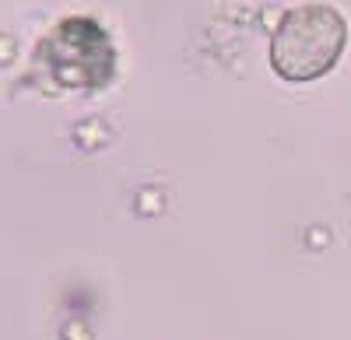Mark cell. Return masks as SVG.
<instances>
[{
	"label": "cell",
	"mask_w": 351,
	"mask_h": 340,
	"mask_svg": "<svg viewBox=\"0 0 351 340\" xmlns=\"http://www.w3.org/2000/svg\"><path fill=\"white\" fill-rule=\"evenodd\" d=\"M344 46L348 18L327 0H309L281 14L271 36V70L288 84H313L337 67Z\"/></svg>",
	"instance_id": "cell-1"
},
{
	"label": "cell",
	"mask_w": 351,
	"mask_h": 340,
	"mask_svg": "<svg viewBox=\"0 0 351 340\" xmlns=\"http://www.w3.org/2000/svg\"><path fill=\"white\" fill-rule=\"evenodd\" d=\"M36 60L56 88L95 92L106 88L116 74V46L95 18L71 14L43 36Z\"/></svg>",
	"instance_id": "cell-2"
}]
</instances>
